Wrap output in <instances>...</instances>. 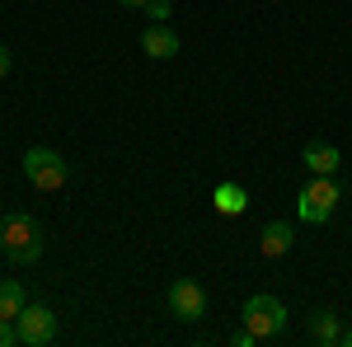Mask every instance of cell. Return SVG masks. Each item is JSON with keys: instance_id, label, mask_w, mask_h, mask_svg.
I'll return each mask as SVG.
<instances>
[{"instance_id": "1", "label": "cell", "mask_w": 352, "mask_h": 347, "mask_svg": "<svg viewBox=\"0 0 352 347\" xmlns=\"http://www.w3.org/2000/svg\"><path fill=\"white\" fill-rule=\"evenodd\" d=\"M0 249H5V258L10 263H38L43 258V225H38V216L28 212H10L0 221Z\"/></svg>"}, {"instance_id": "2", "label": "cell", "mask_w": 352, "mask_h": 347, "mask_svg": "<svg viewBox=\"0 0 352 347\" xmlns=\"http://www.w3.org/2000/svg\"><path fill=\"white\" fill-rule=\"evenodd\" d=\"M338 207V183H333V174H315L310 188H300L296 197V216L300 221H310V225H324L329 216Z\"/></svg>"}, {"instance_id": "3", "label": "cell", "mask_w": 352, "mask_h": 347, "mask_svg": "<svg viewBox=\"0 0 352 347\" xmlns=\"http://www.w3.org/2000/svg\"><path fill=\"white\" fill-rule=\"evenodd\" d=\"M66 174H71L66 160H61L56 150H47V146H33L24 155V179L38 188V192H56V188L66 183Z\"/></svg>"}, {"instance_id": "4", "label": "cell", "mask_w": 352, "mask_h": 347, "mask_svg": "<svg viewBox=\"0 0 352 347\" xmlns=\"http://www.w3.org/2000/svg\"><path fill=\"white\" fill-rule=\"evenodd\" d=\"M282 324H287V305L277 295H249L244 300V328L254 338H277Z\"/></svg>"}, {"instance_id": "5", "label": "cell", "mask_w": 352, "mask_h": 347, "mask_svg": "<svg viewBox=\"0 0 352 347\" xmlns=\"http://www.w3.org/2000/svg\"><path fill=\"white\" fill-rule=\"evenodd\" d=\"M14 328H19V343L24 347H47L56 338V315L47 305H24L19 320H14Z\"/></svg>"}, {"instance_id": "6", "label": "cell", "mask_w": 352, "mask_h": 347, "mask_svg": "<svg viewBox=\"0 0 352 347\" xmlns=\"http://www.w3.org/2000/svg\"><path fill=\"white\" fill-rule=\"evenodd\" d=\"M169 315L184 320V324L202 320V315H207V291H202L197 282H188V277H179V282L169 287Z\"/></svg>"}, {"instance_id": "7", "label": "cell", "mask_w": 352, "mask_h": 347, "mask_svg": "<svg viewBox=\"0 0 352 347\" xmlns=\"http://www.w3.org/2000/svg\"><path fill=\"white\" fill-rule=\"evenodd\" d=\"M141 47H146V56H155V61H169V56H179V38H174L169 24H151L141 33Z\"/></svg>"}, {"instance_id": "8", "label": "cell", "mask_w": 352, "mask_h": 347, "mask_svg": "<svg viewBox=\"0 0 352 347\" xmlns=\"http://www.w3.org/2000/svg\"><path fill=\"white\" fill-rule=\"evenodd\" d=\"M292 244H296V230H292L287 221H272V225H263V240H258L263 258H282V254H292Z\"/></svg>"}, {"instance_id": "9", "label": "cell", "mask_w": 352, "mask_h": 347, "mask_svg": "<svg viewBox=\"0 0 352 347\" xmlns=\"http://www.w3.org/2000/svg\"><path fill=\"white\" fill-rule=\"evenodd\" d=\"M300 155H305V169H310V174H333V169L343 164L338 146H329V141H310Z\"/></svg>"}, {"instance_id": "10", "label": "cell", "mask_w": 352, "mask_h": 347, "mask_svg": "<svg viewBox=\"0 0 352 347\" xmlns=\"http://www.w3.org/2000/svg\"><path fill=\"white\" fill-rule=\"evenodd\" d=\"M310 338L320 347H333L338 338H343V328H338V310H315L310 315Z\"/></svg>"}, {"instance_id": "11", "label": "cell", "mask_w": 352, "mask_h": 347, "mask_svg": "<svg viewBox=\"0 0 352 347\" xmlns=\"http://www.w3.org/2000/svg\"><path fill=\"white\" fill-rule=\"evenodd\" d=\"M212 202H217L221 216H244V207H249V192H244L240 183H221L217 192H212Z\"/></svg>"}, {"instance_id": "12", "label": "cell", "mask_w": 352, "mask_h": 347, "mask_svg": "<svg viewBox=\"0 0 352 347\" xmlns=\"http://www.w3.org/2000/svg\"><path fill=\"white\" fill-rule=\"evenodd\" d=\"M24 287L14 282V277H5L0 282V320H19V310H24Z\"/></svg>"}, {"instance_id": "13", "label": "cell", "mask_w": 352, "mask_h": 347, "mask_svg": "<svg viewBox=\"0 0 352 347\" xmlns=\"http://www.w3.org/2000/svg\"><path fill=\"white\" fill-rule=\"evenodd\" d=\"M19 343V328H14V320H0V347H14Z\"/></svg>"}, {"instance_id": "14", "label": "cell", "mask_w": 352, "mask_h": 347, "mask_svg": "<svg viewBox=\"0 0 352 347\" xmlns=\"http://www.w3.org/2000/svg\"><path fill=\"white\" fill-rule=\"evenodd\" d=\"M146 14H151L155 24H164V19H169V0H151V5H146Z\"/></svg>"}, {"instance_id": "15", "label": "cell", "mask_w": 352, "mask_h": 347, "mask_svg": "<svg viewBox=\"0 0 352 347\" xmlns=\"http://www.w3.org/2000/svg\"><path fill=\"white\" fill-rule=\"evenodd\" d=\"M230 343H235V347H254V343H258V338H254V333H249V328H240V333H235V338H230Z\"/></svg>"}, {"instance_id": "16", "label": "cell", "mask_w": 352, "mask_h": 347, "mask_svg": "<svg viewBox=\"0 0 352 347\" xmlns=\"http://www.w3.org/2000/svg\"><path fill=\"white\" fill-rule=\"evenodd\" d=\"M10 61H14V56H10V47H5V43H0V80H5V76H10Z\"/></svg>"}, {"instance_id": "17", "label": "cell", "mask_w": 352, "mask_h": 347, "mask_svg": "<svg viewBox=\"0 0 352 347\" xmlns=\"http://www.w3.org/2000/svg\"><path fill=\"white\" fill-rule=\"evenodd\" d=\"M118 5H127V10H146L151 0H118Z\"/></svg>"}, {"instance_id": "18", "label": "cell", "mask_w": 352, "mask_h": 347, "mask_svg": "<svg viewBox=\"0 0 352 347\" xmlns=\"http://www.w3.org/2000/svg\"><path fill=\"white\" fill-rule=\"evenodd\" d=\"M338 343H343V347H352V328H348V333H343V338H338Z\"/></svg>"}]
</instances>
